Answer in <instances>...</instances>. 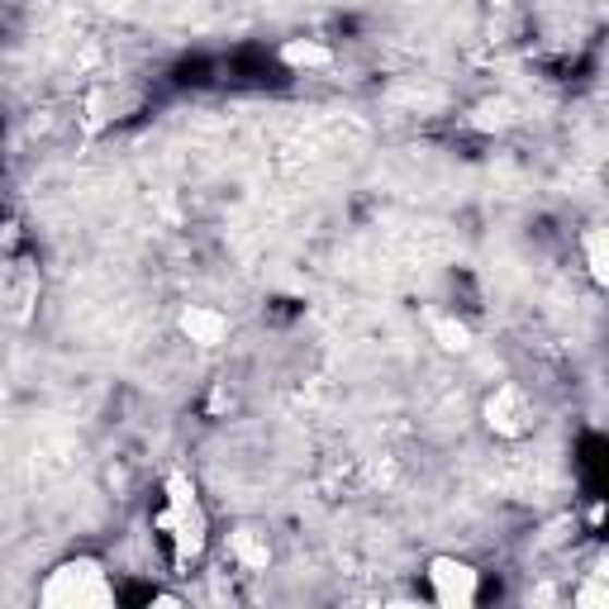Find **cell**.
Here are the masks:
<instances>
[{
    "label": "cell",
    "instance_id": "6da1fadb",
    "mask_svg": "<svg viewBox=\"0 0 609 609\" xmlns=\"http://www.w3.org/2000/svg\"><path fill=\"white\" fill-rule=\"evenodd\" d=\"M158 528L176 538V557H196L205 548V514H200V500H196V486L186 482L181 472L167 476V510L158 514Z\"/></svg>",
    "mask_w": 609,
    "mask_h": 609
},
{
    "label": "cell",
    "instance_id": "7a4b0ae2",
    "mask_svg": "<svg viewBox=\"0 0 609 609\" xmlns=\"http://www.w3.org/2000/svg\"><path fill=\"white\" fill-rule=\"evenodd\" d=\"M114 590L106 572H100V562H90V557H76V562L58 567L53 576H48L44 586V605H58V609H82V605H110Z\"/></svg>",
    "mask_w": 609,
    "mask_h": 609
},
{
    "label": "cell",
    "instance_id": "3957f363",
    "mask_svg": "<svg viewBox=\"0 0 609 609\" xmlns=\"http://www.w3.org/2000/svg\"><path fill=\"white\" fill-rule=\"evenodd\" d=\"M429 586H434V600L443 609H466L476 605V572L458 557H434L429 562Z\"/></svg>",
    "mask_w": 609,
    "mask_h": 609
},
{
    "label": "cell",
    "instance_id": "277c9868",
    "mask_svg": "<svg viewBox=\"0 0 609 609\" xmlns=\"http://www.w3.org/2000/svg\"><path fill=\"white\" fill-rule=\"evenodd\" d=\"M528 419H534V405H528V395L520 386H500V391L486 400V424L504 438H520L528 429Z\"/></svg>",
    "mask_w": 609,
    "mask_h": 609
},
{
    "label": "cell",
    "instance_id": "5b68a950",
    "mask_svg": "<svg viewBox=\"0 0 609 609\" xmlns=\"http://www.w3.org/2000/svg\"><path fill=\"white\" fill-rule=\"evenodd\" d=\"M181 333L200 348H215V343L229 339V319L210 305H191V309H181Z\"/></svg>",
    "mask_w": 609,
    "mask_h": 609
},
{
    "label": "cell",
    "instance_id": "8992f818",
    "mask_svg": "<svg viewBox=\"0 0 609 609\" xmlns=\"http://www.w3.org/2000/svg\"><path fill=\"white\" fill-rule=\"evenodd\" d=\"M281 62L287 68H329L333 62V53L324 44H315V38H291V44H281Z\"/></svg>",
    "mask_w": 609,
    "mask_h": 609
},
{
    "label": "cell",
    "instance_id": "52a82bcc",
    "mask_svg": "<svg viewBox=\"0 0 609 609\" xmlns=\"http://www.w3.org/2000/svg\"><path fill=\"white\" fill-rule=\"evenodd\" d=\"M229 548H233V557H239L243 567H253V572H263V567H267V557H271V548L253 534V528H239V534L229 538Z\"/></svg>",
    "mask_w": 609,
    "mask_h": 609
},
{
    "label": "cell",
    "instance_id": "ba28073f",
    "mask_svg": "<svg viewBox=\"0 0 609 609\" xmlns=\"http://www.w3.org/2000/svg\"><path fill=\"white\" fill-rule=\"evenodd\" d=\"M586 263H590L595 287H605V281H609V239H605V229L586 233Z\"/></svg>",
    "mask_w": 609,
    "mask_h": 609
},
{
    "label": "cell",
    "instance_id": "9c48e42d",
    "mask_svg": "<svg viewBox=\"0 0 609 609\" xmlns=\"http://www.w3.org/2000/svg\"><path fill=\"white\" fill-rule=\"evenodd\" d=\"M434 339H438V348H448V353H466V348H472V329L458 319H434Z\"/></svg>",
    "mask_w": 609,
    "mask_h": 609
},
{
    "label": "cell",
    "instance_id": "30bf717a",
    "mask_svg": "<svg viewBox=\"0 0 609 609\" xmlns=\"http://www.w3.org/2000/svg\"><path fill=\"white\" fill-rule=\"evenodd\" d=\"M514 114H510V100H490V106L476 110V124L482 129H500V124H510Z\"/></svg>",
    "mask_w": 609,
    "mask_h": 609
},
{
    "label": "cell",
    "instance_id": "8fae6325",
    "mask_svg": "<svg viewBox=\"0 0 609 609\" xmlns=\"http://www.w3.org/2000/svg\"><path fill=\"white\" fill-rule=\"evenodd\" d=\"M605 600H609V590H605V586H586V590L576 595V605H586V609H595V605H605Z\"/></svg>",
    "mask_w": 609,
    "mask_h": 609
},
{
    "label": "cell",
    "instance_id": "7c38bea8",
    "mask_svg": "<svg viewBox=\"0 0 609 609\" xmlns=\"http://www.w3.org/2000/svg\"><path fill=\"white\" fill-rule=\"evenodd\" d=\"M496 5H510V0H496Z\"/></svg>",
    "mask_w": 609,
    "mask_h": 609
}]
</instances>
